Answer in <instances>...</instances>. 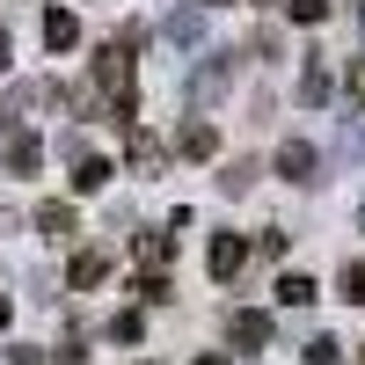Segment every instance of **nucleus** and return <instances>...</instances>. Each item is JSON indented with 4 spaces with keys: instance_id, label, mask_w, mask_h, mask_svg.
I'll list each match as a JSON object with an SVG mask.
<instances>
[{
    "instance_id": "8",
    "label": "nucleus",
    "mask_w": 365,
    "mask_h": 365,
    "mask_svg": "<svg viewBox=\"0 0 365 365\" xmlns=\"http://www.w3.org/2000/svg\"><path fill=\"white\" fill-rule=\"evenodd\" d=\"M205 15H212V8L190 0V8H175V15L161 22V37H168V44H197V37H205Z\"/></svg>"
},
{
    "instance_id": "4",
    "label": "nucleus",
    "mask_w": 365,
    "mask_h": 365,
    "mask_svg": "<svg viewBox=\"0 0 365 365\" xmlns=\"http://www.w3.org/2000/svg\"><path fill=\"white\" fill-rule=\"evenodd\" d=\"M227 344H234V351H263V344H270V314H263V307L227 314Z\"/></svg>"
},
{
    "instance_id": "25",
    "label": "nucleus",
    "mask_w": 365,
    "mask_h": 365,
    "mask_svg": "<svg viewBox=\"0 0 365 365\" xmlns=\"http://www.w3.org/2000/svg\"><path fill=\"white\" fill-rule=\"evenodd\" d=\"M8 314H15V307H8V299H0V329H8Z\"/></svg>"
},
{
    "instance_id": "1",
    "label": "nucleus",
    "mask_w": 365,
    "mask_h": 365,
    "mask_svg": "<svg viewBox=\"0 0 365 365\" xmlns=\"http://www.w3.org/2000/svg\"><path fill=\"white\" fill-rule=\"evenodd\" d=\"M96 88H103L110 117L132 132V125H139V81H132V51H125V44H103V51H96Z\"/></svg>"
},
{
    "instance_id": "13",
    "label": "nucleus",
    "mask_w": 365,
    "mask_h": 365,
    "mask_svg": "<svg viewBox=\"0 0 365 365\" xmlns=\"http://www.w3.org/2000/svg\"><path fill=\"white\" fill-rule=\"evenodd\" d=\"M44 44H51V51H73V44H81V22H73L66 8H44Z\"/></svg>"
},
{
    "instance_id": "29",
    "label": "nucleus",
    "mask_w": 365,
    "mask_h": 365,
    "mask_svg": "<svg viewBox=\"0 0 365 365\" xmlns=\"http://www.w3.org/2000/svg\"><path fill=\"white\" fill-rule=\"evenodd\" d=\"M358 227H365V212H358Z\"/></svg>"
},
{
    "instance_id": "18",
    "label": "nucleus",
    "mask_w": 365,
    "mask_h": 365,
    "mask_svg": "<svg viewBox=\"0 0 365 365\" xmlns=\"http://www.w3.org/2000/svg\"><path fill=\"white\" fill-rule=\"evenodd\" d=\"M132 249H139V263H168V249H175V241H168V234H139Z\"/></svg>"
},
{
    "instance_id": "12",
    "label": "nucleus",
    "mask_w": 365,
    "mask_h": 365,
    "mask_svg": "<svg viewBox=\"0 0 365 365\" xmlns=\"http://www.w3.org/2000/svg\"><path fill=\"white\" fill-rule=\"evenodd\" d=\"M175 146H182V154H190V161H212V154H220V132H212L205 117H190V125H182V139H175Z\"/></svg>"
},
{
    "instance_id": "20",
    "label": "nucleus",
    "mask_w": 365,
    "mask_h": 365,
    "mask_svg": "<svg viewBox=\"0 0 365 365\" xmlns=\"http://www.w3.org/2000/svg\"><path fill=\"white\" fill-rule=\"evenodd\" d=\"M307 365H344V344H336V336H314V344H307Z\"/></svg>"
},
{
    "instance_id": "17",
    "label": "nucleus",
    "mask_w": 365,
    "mask_h": 365,
    "mask_svg": "<svg viewBox=\"0 0 365 365\" xmlns=\"http://www.w3.org/2000/svg\"><path fill=\"white\" fill-rule=\"evenodd\" d=\"M249 182H256V161H227V175H220V190H227V197H241Z\"/></svg>"
},
{
    "instance_id": "2",
    "label": "nucleus",
    "mask_w": 365,
    "mask_h": 365,
    "mask_svg": "<svg viewBox=\"0 0 365 365\" xmlns=\"http://www.w3.org/2000/svg\"><path fill=\"white\" fill-rule=\"evenodd\" d=\"M278 175L307 190V182H322V154H314L307 139H285V146H278Z\"/></svg>"
},
{
    "instance_id": "19",
    "label": "nucleus",
    "mask_w": 365,
    "mask_h": 365,
    "mask_svg": "<svg viewBox=\"0 0 365 365\" xmlns=\"http://www.w3.org/2000/svg\"><path fill=\"white\" fill-rule=\"evenodd\" d=\"M344 299H351V307H365V256L344 263Z\"/></svg>"
},
{
    "instance_id": "26",
    "label": "nucleus",
    "mask_w": 365,
    "mask_h": 365,
    "mask_svg": "<svg viewBox=\"0 0 365 365\" xmlns=\"http://www.w3.org/2000/svg\"><path fill=\"white\" fill-rule=\"evenodd\" d=\"M197 365H227V358H220V351H212V358H197Z\"/></svg>"
},
{
    "instance_id": "27",
    "label": "nucleus",
    "mask_w": 365,
    "mask_h": 365,
    "mask_svg": "<svg viewBox=\"0 0 365 365\" xmlns=\"http://www.w3.org/2000/svg\"><path fill=\"white\" fill-rule=\"evenodd\" d=\"M197 8H227V0H197Z\"/></svg>"
},
{
    "instance_id": "21",
    "label": "nucleus",
    "mask_w": 365,
    "mask_h": 365,
    "mask_svg": "<svg viewBox=\"0 0 365 365\" xmlns=\"http://www.w3.org/2000/svg\"><path fill=\"white\" fill-rule=\"evenodd\" d=\"M110 336H117V344H139V336H146V322H139V314H117V322H110Z\"/></svg>"
},
{
    "instance_id": "28",
    "label": "nucleus",
    "mask_w": 365,
    "mask_h": 365,
    "mask_svg": "<svg viewBox=\"0 0 365 365\" xmlns=\"http://www.w3.org/2000/svg\"><path fill=\"white\" fill-rule=\"evenodd\" d=\"M73 358H81V351H66V365H73Z\"/></svg>"
},
{
    "instance_id": "10",
    "label": "nucleus",
    "mask_w": 365,
    "mask_h": 365,
    "mask_svg": "<svg viewBox=\"0 0 365 365\" xmlns=\"http://www.w3.org/2000/svg\"><path fill=\"white\" fill-rule=\"evenodd\" d=\"M110 175H117V168H110L103 154H73V197H96Z\"/></svg>"
},
{
    "instance_id": "9",
    "label": "nucleus",
    "mask_w": 365,
    "mask_h": 365,
    "mask_svg": "<svg viewBox=\"0 0 365 365\" xmlns=\"http://www.w3.org/2000/svg\"><path fill=\"white\" fill-rule=\"evenodd\" d=\"M103 278H110V256H103V249H81L73 270H66V285H73V292H96Z\"/></svg>"
},
{
    "instance_id": "11",
    "label": "nucleus",
    "mask_w": 365,
    "mask_h": 365,
    "mask_svg": "<svg viewBox=\"0 0 365 365\" xmlns=\"http://www.w3.org/2000/svg\"><path fill=\"white\" fill-rule=\"evenodd\" d=\"M329 96H336L329 66H322V58H307V73H299V103H307V110H329Z\"/></svg>"
},
{
    "instance_id": "23",
    "label": "nucleus",
    "mask_w": 365,
    "mask_h": 365,
    "mask_svg": "<svg viewBox=\"0 0 365 365\" xmlns=\"http://www.w3.org/2000/svg\"><path fill=\"white\" fill-rule=\"evenodd\" d=\"M351 96H365V58H358V66H351Z\"/></svg>"
},
{
    "instance_id": "5",
    "label": "nucleus",
    "mask_w": 365,
    "mask_h": 365,
    "mask_svg": "<svg viewBox=\"0 0 365 365\" xmlns=\"http://www.w3.org/2000/svg\"><path fill=\"white\" fill-rule=\"evenodd\" d=\"M241 263H249V241H241V234H212V249H205L212 278H241Z\"/></svg>"
},
{
    "instance_id": "22",
    "label": "nucleus",
    "mask_w": 365,
    "mask_h": 365,
    "mask_svg": "<svg viewBox=\"0 0 365 365\" xmlns=\"http://www.w3.org/2000/svg\"><path fill=\"white\" fill-rule=\"evenodd\" d=\"M132 292H139V299H168V278H161V263H154V270H146V278H139Z\"/></svg>"
},
{
    "instance_id": "14",
    "label": "nucleus",
    "mask_w": 365,
    "mask_h": 365,
    "mask_svg": "<svg viewBox=\"0 0 365 365\" xmlns=\"http://www.w3.org/2000/svg\"><path fill=\"white\" fill-rule=\"evenodd\" d=\"M161 161H168V154H161V146L132 125V168H139V175H161Z\"/></svg>"
},
{
    "instance_id": "6",
    "label": "nucleus",
    "mask_w": 365,
    "mask_h": 365,
    "mask_svg": "<svg viewBox=\"0 0 365 365\" xmlns=\"http://www.w3.org/2000/svg\"><path fill=\"white\" fill-rule=\"evenodd\" d=\"M0 161H8V175H37V161H44V139H37V132H8Z\"/></svg>"
},
{
    "instance_id": "3",
    "label": "nucleus",
    "mask_w": 365,
    "mask_h": 365,
    "mask_svg": "<svg viewBox=\"0 0 365 365\" xmlns=\"http://www.w3.org/2000/svg\"><path fill=\"white\" fill-rule=\"evenodd\" d=\"M227 88H234V66H227V58H205V66L190 73V103H197V110H212Z\"/></svg>"
},
{
    "instance_id": "30",
    "label": "nucleus",
    "mask_w": 365,
    "mask_h": 365,
    "mask_svg": "<svg viewBox=\"0 0 365 365\" xmlns=\"http://www.w3.org/2000/svg\"><path fill=\"white\" fill-rule=\"evenodd\" d=\"M139 365H146V358H139Z\"/></svg>"
},
{
    "instance_id": "24",
    "label": "nucleus",
    "mask_w": 365,
    "mask_h": 365,
    "mask_svg": "<svg viewBox=\"0 0 365 365\" xmlns=\"http://www.w3.org/2000/svg\"><path fill=\"white\" fill-rule=\"evenodd\" d=\"M8 58H15V51H8V29H0V73H8Z\"/></svg>"
},
{
    "instance_id": "16",
    "label": "nucleus",
    "mask_w": 365,
    "mask_h": 365,
    "mask_svg": "<svg viewBox=\"0 0 365 365\" xmlns=\"http://www.w3.org/2000/svg\"><path fill=\"white\" fill-rule=\"evenodd\" d=\"M285 15H292L299 29H314V22H329V0H285Z\"/></svg>"
},
{
    "instance_id": "7",
    "label": "nucleus",
    "mask_w": 365,
    "mask_h": 365,
    "mask_svg": "<svg viewBox=\"0 0 365 365\" xmlns=\"http://www.w3.org/2000/svg\"><path fill=\"white\" fill-rule=\"evenodd\" d=\"M37 234H44V241H73V234H81V220H73V205H66V197H51V205H37Z\"/></svg>"
},
{
    "instance_id": "15",
    "label": "nucleus",
    "mask_w": 365,
    "mask_h": 365,
    "mask_svg": "<svg viewBox=\"0 0 365 365\" xmlns=\"http://www.w3.org/2000/svg\"><path fill=\"white\" fill-rule=\"evenodd\" d=\"M278 299H285V307H307V299H314V278H307V270H285V278H278Z\"/></svg>"
}]
</instances>
